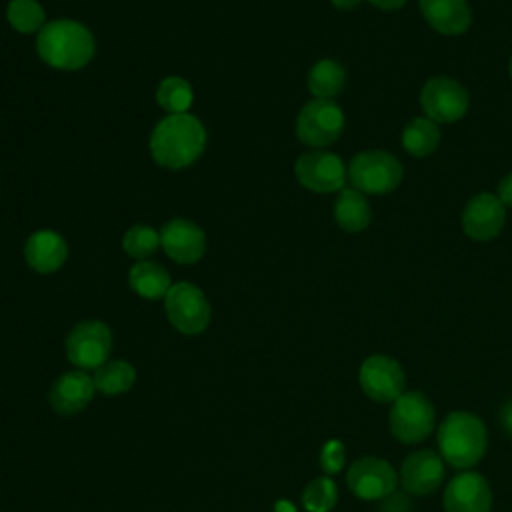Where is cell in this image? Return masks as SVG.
I'll list each match as a JSON object with an SVG mask.
<instances>
[{"label":"cell","instance_id":"cell-1","mask_svg":"<svg viewBox=\"0 0 512 512\" xmlns=\"http://www.w3.org/2000/svg\"><path fill=\"white\" fill-rule=\"evenodd\" d=\"M206 146V130L192 114H168L150 136L152 158L170 170L194 164Z\"/></svg>","mask_w":512,"mask_h":512},{"label":"cell","instance_id":"cell-2","mask_svg":"<svg viewBox=\"0 0 512 512\" xmlns=\"http://www.w3.org/2000/svg\"><path fill=\"white\" fill-rule=\"evenodd\" d=\"M92 32L76 20H52L36 36V52L42 62L58 70H78L94 56Z\"/></svg>","mask_w":512,"mask_h":512},{"label":"cell","instance_id":"cell-3","mask_svg":"<svg viewBox=\"0 0 512 512\" xmlns=\"http://www.w3.org/2000/svg\"><path fill=\"white\" fill-rule=\"evenodd\" d=\"M436 440L442 460L460 470L476 466L484 458L488 446L484 422L466 410L450 412L440 422Z\"/></svg>","mask_w":512,"mask_h":512},{"label":"cell","instance_id":"cell-4","mask_svg":"<svg viewBox=\"0 0 512 512\" xmlns=\"http://www.w3.org/2000/svg\"><path fill=\"white\" fill-rule=\"evenodd\" d=\"M402 164L384 150L358 152L348 166L352 188L362 194H386L402 182Z\"/></svg>","mask_w":512,"mask_h":512},{"label":"cell","instance_id":"cell-5","mask_svg":"<svg viewBox=\"0 0 512 512\" xmlns=\"http://www.w3.org/2000/svg\"><path fill=\"white\" fill-rule=\"evenodd\" d=\"M436 422V412L426 394L412 390L404 392L392 402L388 414V426L396 440L404 444H416L426 440Z\"/></svg>","mask_w":512,"mask_h":512},{"label":"cell","instance_id":"cell-6","mask_svg":"<svg viewBox=\"0 0 512 512\" xmlns=\"http://www.w3.org/2000/svg\"><path fill=\"white\" fill-rule=\"evenodd\" d=\"M164 310L170 324L186 336L204 332L210 322V304L204 292L190 282L170 286L164 296Z\"/></svg>","mask_w":512,"mask_h":512},{"label":"cell","instance_id":"cell-7","mask_svg":"<svg viewBox=\"0 0 512 512\" xmlns=\"http://www.w3.org/2000/svg\"><path fill=\"white\" fill-rule=\"evenodd\" d=\"M344 130V112L332 100H312L304 104L296 118V136L302 144L322 148L340 138Z\"/></svg>","mask_w":512,"mask_h":512},{"label":"cell","instance_id":"cell-8","mask_svg":"<svg viewBox=\"0 0 512 512\" xmlns=\"http://www.w3.org/2000/svg\"><path fill=\"white\" fill-rule=\"evenodd\" d=\"M112 332L100 320L78 322L66 336V356L78 370H96L108 362Z\"/></svg>","mask_w":512,"mask_h":512},{"label":"cell","instance_id":"cell-9","mask_svg":"<svg viewBox=\"0 0 512 512\" xmlns=\"http://www.w3.org/2000/svg\"><path fill=\"white\" fill-rule=\"evenodd\" d=\"M398 482L400 480L392 464L378 456H362L354 460L346 472V484L360 500L378 502L392 494Z\"/></svg>","mask_w":512,"mask_h":512},{"label":"cell","instance_id":"cell-10","mask_svg":"<svg viewBox=\"0 0 512 512\" xmlns=\"http://www.w3.org/2000/svg\"><path fill=\"white\" fill-rule=\"evenodd\" d=\"M358 382L362 392L380 404H392L396 398L404 394L406 376L402 366L384 354L368 356L360 370H358Z\"/></svg>","mask_w":512,"mask_h":512},{"label":"cell","instance_id":"cell-11","mask_svg":"<svg viewBox=\"0 0 512 512\" xmlns=\"http://www.w3.org/2000/svg\"><path fill=\"white\" fill-rule=\"evenodd\" d=\"M420 104L430 120L456 122L466 114L470 98L466 88L454 78L434 76L424 84Z\"/></svg>","mask_w":512,"mask_h":512},{"label":"cell","instance_id":"cell-12","mask_svg":"<svg viewBox=\"0 0 512 512\" xmlns=\"http://www.w3.org/2000/svg\"><path fill=\"white\" fill-rule=\"evenodd\" d=\"M294 174L304 188L328 194L344 188L348 170L336 154L326 150H312L296 160Z\"/></svg>","mask_w":512,"mask_h":512},{"label":"cell","instance_id":"cell-13","mask_svg":"<svg viewBox=\"0 0 512 512\" xmlns=\"http://www.w3.org/2000/svg\"><path fill=\"white\" fill-rule=\"evenodd\" d=\"M444 460L434 450H414L400 466V484L408 494L428 496L440 488L444 482Z\"/></svg>","mask_w":512,"mask_h":512},{"label":"cell","instance_id":"cell-14","mask_svg":"<svg viewBox=\"0 0 512 512\" xmlns=\"http://www.w3.org/2000/svg\"><path fill=\"white\" fill-rule=\"evenodd\" d=\"M442 506L444 512H490L492 490L488 480L478 472H460L448 482Z\"/></svg>","mask_w":512,"mask_h":512},{"label":"cell","instance_id":"cell-15","mask_svg":"<svg viewBox=\"0 0 512 512\" xmlns=\"http://www.w3.org/2000/svg\"><path fill=\"white\" fill-rule=\"evenodd\" d=\"M506 208L496 194L480 192L468 200L462 212V228L472 240H492L500 234Z\"/></svg>","mask_w":512,"mask_h":512},{"label":"cell","instance_id":"cell-16","mask_svg":"<svg viewBox=\"0 0 512 512\" xmlns=\"http://www.w3.org/2000/svg\"><path fill=\"white\" fill-rule=\"evenodd\" d=\"M160 248L178 264H194L204 256L206 236L194 222L174 218L160 230Z\"/></svg>","mask_w":512,"mask_h":512},{"label":"cell","instance_id":"cell-17","mask_svg":"<svg viewBox=\"0 0 512 512\" xmlns=\"http://www.w3.org/2000/svg\"><path fill=\"white\" fill-rule=\"evenodd\" d=\"M96 386L84 370H70L58 376L50 388L48 400L56 414L72 416L82 412L94 398Z\"/></svg>","mask_w":512,"mask_h":512},{"label":"cell","instance_id":"cell-18","mask_svg":"<svg viewBox=\"0 0 512 512\" xmlns=\"http://www.w3.org/2000/svg\"><path fill=\"white\" fill-rule=\"evenodd\" d=\"M24 258L32 270L52 274L60 270L68 258L66 240L54 230H36L26 240Z\"/></svg>","mask_w":512,"mask_h":512},{"label":"cell","instance_id":"cell-19","mask_svg":"<svg viewBox=\"0 0 512 512\" xmlns=\"http://www.w3.org/2000/svg\"><path fill=\"white\" fill-rule=\"evenodd\" d=\"M420 10L434 30L448 36L466 32L472 20L466 0H420Z\"/></svg>","mask_w":512,"mask_h":512},{"label":"cell","instance_id":"cell-20","mask_svg":"<svg viewBox=\"0 0 512 512\" xmlns=\"http://www.w3.org/2000/svg\"><path fill=\"white\" fill-rule=\"evenodd\" d=\"M128 282L130 288L146 300L164 298L172 286L168 270L162 264L150 260L136 262L128 272Z\"/></svg>","mask_w":512,"mask_h":512},{"label":"cell","instance_id":"cell-21","mask_svg":"<svg viewBox=\"0 0 512 512\" xmlns=\"http://www.w3.org/2000/svg\"><path fill=\"white\" fill-rule=\"evenodd\" d=\"M334 220L346 232H360L370 224V206L356 188H342L334 202Z\"/></svg>","mask_w":512,"mask_h":512},{"label":"cell","instance_id":"cell-22","mask_svg":"<svg viewBox=\"0 0 512 512\" xmlns=\"http://www.w3.org/2000/svg\"><path fill=\"white\" fill-rule=\"evenodd\" d=\"M346 84V70L336 60L324 58L316 62L308 72V90L320 100H332L342 92Z\"/></svg>","mask_w":512,"mask_h":512},{"label":"cell","instance_id":"cell-23","mask_svg":"<svg viewBox=\"0 0 512 512\" xmlns=\"http://www.w3.org/2000/svg\"><path fill=\"white\" fill-rule=\"evenodd\" d=\"M92 380H94V386L98 392H102L106 396H116V394H124L132 388V384L136 380V370L126 360H110L94 370Z\"/></svg>","mask_w":512,"mask_h":512},{"label":"cell","instance_id":"cell-24","mask_svg":"<svg viewBox=\"0 0 512 512\" xmlns=\"http://www.w3.org/2000/svg\"><path fill=\"white\" fill-rule=\"evenodd\" d=\"M440 130L428 116L412 118L402 132V144L412 156H428L438 148Z\"/></svg>","mask_w":512,"mask_h":512},{"label":"cell","instance_id":"cell-25","mask_svg":"<svg viewBox=\"0 0 512 512\" xmlns=\"http://www.w3.org/2000/svg\"><path fill=\"white\" fill-rule=\"evenodd\" d=\"M156 100L160 108H164L170 114H186L192 106L194 92L188 80L180 76H168L158 84Z\"/></svg>","mask_w":512,"mask_h":512},{"label":"cell","instance_id":"cell-26","mask_svg":"<svg viewBox=\"0 0 512 512\" xmlns=\"http://www.w3.org/2000/svg\"><path fill=\"white\" fill-rule=\"evenodd\" d=\"M6 18L16 32H40L46 24L44 8L36 0H12L6 8Z\"/></svg>","mask_w":512,"mask_h":512},{"label":"cell","instance_id":"cell-27","mask_svg":"<svg viewBox=\"0 0 512 512\" xmlns=\"http://www.w3.org/2000/svg\"><path fill=\"white\" fill-rule=\"evenodd\" d=\"M338 502V486L330 476L314 478L302 490V506L308 512H330Z\"/></svg>","mask_w":512,"mask_h":512},{"label":"cell","instance_id":"cell-28","mask_svg":"<svg viewBox=\"0 0 512 512\" xmlns=\"http://www.w3.org/2000/svg\"><path fill=\"white\" fill-rule=\"evenodd\" d=\"M122 248L128 256L144 260L160 248V232H156L150 226L136 224L126 230V234L122 238Z\"/></svg>","mask_w":512,"mask_h":512},{"label":"cell","instance_id":"cell-29","mask_svg":"<svg viewBox=\"0 0 512 512\" xmlns=\"http://www.w3.org/2000/svg\"><path fill=\"white\" fill-rule=\"evenodd\" d=\"M346 448L340 440H328L320 450V468L326 474H336L344 468Z\"/></svg>","mask_w":512,"mask_h":512},{"label":"cell","instance_id":"cell-30","mask_svg":"<svg viewBox=\"0 0 512 512\" xmlns=\"http://www.w3.org/2000/svg\"><path fill=\"white\" fill-rule=\"evenodd\" d=\"M376 512H412V502H410L408 492L406 490L404 492L394 490L386 498L378 500Z\"/></svg>","mask_w":512,"mask_h":512},{"label":"cell","instance_id":"cell-31","mask_svg":"<svg viewBox=\"0 0 512 512\" xmlns=\"http://www.w3.org/2000/svg\"><path fill=\"white\" fill-rule=\"evenodd\" d=\"M498 198L504 206H512V172L506 174L498 184Z\"/></svg>","mask_w":512,"mask_h":512},{"label":"cell","instance_id":"cell-32","mask_svg":"<svg viewBox=\"0 0 512 512\" xmlns=\"http://www.w3.org/2000/svg\"><path fill=\"white\" fill-rule=\"evenodd\" d=\"M500 424L508 436H512V398L504 402L500 408Z\"/></svg>","mask_w":512,"mask_h":512},{"label":"cell","instance_id":"cell-33","mask_svg":"<svg viewBox=\"0 0 512 512\" xmlns=\"http://www.w3.org/2000/svg\"><path fill=\"white\" fill-rule=\"evenodd\" d=\"M368 2L380 10H396L406 4V0H368Z\"/></svg>","mask_w":512,"mask_h":512},{"label":"cell","instance_id":"cell-34","mask_svg":"<svg viewBox=\"0 0 512 512\" xmlns=\"http://www.w3.org/2000/svg\"><path fill=\"white\" fill-rule=\"evenodd\" d=\"M274 512H298V510L290 500H278L274 504Z\"/></svg>","mask_w":512,"mask_h":512},{"label":"cell","instance_id":"cell-35","mask_svg":"<svg viewBox=\"0 0 512 512\" xmlns=\"http://www.w3.org/2000/svg\"><path fill=\"white\" fill-rule=\"evenodd\" d=\"M362 0H332V4L338 8V10H352L360 4Z\"/></svg>","mask_w":512,"mask_h":512},{"label":"cell","instance_id":"cell-36","mask_svg":"<svg viewBox=\"0 0 512 512\" xmlns=\"http://www.w3.org/2000/svg\"><path fill=\"white\" fill-rule=\"evenodd\" d=\"M510 78H512V58H510Z\"/></svg>","mask_w":512,"mask_h":512}]
</instances>
